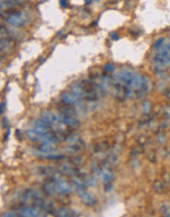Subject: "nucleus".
I'll use <instances>...</instances> for the list:
<instances>
[{
  "mask_svg": "<svg viewBox=\"0 0 170 217\" xmlns=\"http://www.w3.org/2000/svg\"><path fill=\"white\" fill-rule=\"evenodd\" d=\"M77 194L79 197L81 198V200L83 201L86 205L87 206H92L96 203V200L90 195L87 194V191L84 190V188H77Z\"/></svg>",
  "mask_w": 170,
  "mask_h": 217,
  "instance_id": "1",
  "label": "nucleus"
},
{
  "mask_svg": "<svg viewBox=\"0 0 170 217\" xmlns=\"http://www.w3.org/2000/svg\"><path fill=\"white\" fill-rule=\"evenodd\" d=\"M48 127H49V126L45 121H43L42 119H39L35 122L34 131L39 136H43L45 133L48 132Z\"/></svg>",
  "mask_w": 170,
  "mask_h": 217,
  "instance_id": "2",
  "label": "nucleus"
},
{
  "mask_svg": "<svg viewBox=\"0 0 170 217\" xmlns=\"http://www.w3.org/2000/svg\"><path fill=\"white\" fill-rule=\"evenodd\" d=\"M54 188H55L56 191H58L59 194H63V195L68 194V193H70V191H72L71 185H69L67 182L63 181V180H55Z\"/></svg>",
  "mask_w": 170,
  "mask_h": 217,
  "instance_id": "3",
  "label": "nucleus"
},
{
  "mask_svg": "<svg viewBox=\"0 0 170 217\" xmlns=\"http://www.w3.org/2000/svg\"><path fill=\"white\" fill-rule=\"evenodd\" d=\"M7 22L14 27H20L25 23V20L21 13H11L7 17Z\"/></svg>",
  "mask_w": 170,
  "mask_h": 217,
  "instance_id": "4",
  "label": "nucleus"
},
{
  "mask_svg": "<svg viewBox=\"0 0 170 217\" xmlns=\"http://www.w3.org/2000/svg\"><path fill=\"white\" fill-rule=\"evenodd\" d=\"M60 99L61 102L65 105H70V106L79 105V98L74 94H70V93H62Z\"/></svg>",
  "mask_w": 170,
  "mask_h": 217,
  "instance_id": "5",
  "label": "nucleus"
},
{
  "mask_svg": "<svg viewBox=\"0 0 170 217\" xmlns=\"http://www.w3.org/2000/svg\"><path fill=\"white\" fill-rule=\"evenodd\" d=\"M59 119L63 123H64V125H66L68 126H77L80 125V122H79V121L77 119L72 117V116H70L69 115H66V114L60 115Z\"/></svg>",
  "mask_w": 170,
  "mask_h": 217,
  "instance_id": "6",
  "label": "nucleus"
},
{
  "mask_svg": "<svg viewBox=\"0 0 170 217\" xmlns=\"http://www.w3.org/2000/svg\"><path fill=\"white\" fill-rule=\"evenodd\" d=\"M21 215L22 216H37V211L35 209L31 208L30 206H25L21 209Z\"/></svg>",
  "mask_w": 170,
  "mask_h": 217,
  "instance_id": "7",
  "label": "nucleus"
},
{
  "mask_svg": "<svg viewBox=\"0 0 170 217\" xmlns=\"http://www.w3.org/2000/svg\"><path fill=\"white\" fill-rule=\"evenodd\" d=\"M22 0H1V8L3 7H11L12 5L19 4Z\"/></svg>",
  "mask_w": 170,
  "mask_h": 217,
  "instance_id": "8",
  "label": "nucleus"
},
{
  "mask_svg": "<svg viewBox=\"0 0 170 217\" xmlns=\"http://www.w3.org/2000/svg\"><path fill=\"white\" fill-rule=\"evenodd\" d=\"M163 43H164V39L163 38H160L158 40H156L153 43V48L156 49V51H158V49H160L163 46Z\"/></svg>",
  "mask_w": 170,
  "mask_h": 217,
  "instance_id": "9",
  "label": "nucleus"
},
{
  "mask_svg": "<svg viewBox=\"0 0 170 217\" xmlns=\"http://www.w3.org/2000/svg\"><path fill=\"white\" fill-rule=\"evenodd\" d=\"M27 136L31 139V140H33V141H36L37 139H39L40 136L37 135L34 130H29V131H27Z\"/></svg>",
  "mask_w": 170,
  "mask_h": 217,
  "instance_id": "10",
  "label": "nucleus"
},
{
  "mask_svg": "<svg viewBox=\"0 0 170 217\" xmlns=\"http://www.w3.org/2000/svg\"><path fill=\"white\" fill-rule=\"evenodd\" d=\"M153 188H154L155 191H157L158 194H162L163 191H164V190H164V188H163V185L160 182H155Z\"/></svg>",
  "mask_w": 170,
  "mask_h": 217,
  "instance_id": "11",
  "label": "nucleus"
},
{
  "mask_svg": "<svg viewBox=\"0 0 170 217\" xmlns=\"http://www.w3.org/2000/svg\"><path fill=\"white\" fill-rule=\"evenodd\" d=\"M102 177H103V181L105 183H108V182H110L111 180L113 179V174L110 173V172H104Z\"/></svg>",
  "mask_w": 170,
  "mask_h": 217,
  "instance_id": "12",
  "label": "nucleus"
},
{
  "mask_svg": "<svg viewBox=\"0 0 170 217\" xmlns=\"http://www.w3.org/2000/svg\"><path fill=\"white\" fill-rule=\"evenodd\" d=\"M57 215H59V216H69L70 214H69V211L66 208H59L57 210Z\"/></svg>",
  "mask_w": 170,
  "mask_h": 217,
  "instance_id": "13",
  "label": "nucleus"
},
{
  "mask_svg": "<svg viewBox=\"0 0 170 217\" xmlns=\"http://www.w3.org/2000/svg\"><path fill=\"white\" fill-rule=\"evenodd\" d=\"M114 69H115V66L112 63H106V65L104 66V71L106 72H112V71H114Z\"/></svg>",
  "mask_w": 170,
  "mask_h": 217,
  "instance_id": "14",
  "label": "nucleus"
},
{
  "mask_svg": "<svg viewBox=\"0 0 170 217\" xmlns=\"http://www.w3.org/2000/svg\"><path fill=\"white\" fill-rule=\"evenodd\" d=\"M149 109H150L149 103V102H144V104H143V110H144V111H147V113H149Z\"/></svg>",
  "mask_w": 170,
  "mask_h": 217,
  "instance_id": "15",
  "label": "nucleus"
},
{
  "mask_svg": "<svg viewBox=\"0 0 170 217\" xmlns=\"http://www.w3.org/2000/svg\"><path fill=\"white\" fill-rule=\"evenodd\" d=\"M59 4H60V6L62 8H67L68 5H69L67 0H59Z\"/></svg>",
  "mask_w": 170,
  "mask_h": 217,
  "instance_id": "16",
  "label": "nucleus"
},
{
  "mask_svg": "<svg viewBox=\"0 0 170 217\" xmlns=\"http://www.w3.org/2000/svg\"><path fill=\"white\" fill-rule=\"evenodd\" d=\"M110 37H111L112 40H115V41H118V40H119V36H118L116 33H111V34H110Z\"/></svg>",
  "mask_w": 170,
  "mask_h": 217,
  "instance_id": "17",
  "label": "nucleus"
},
{
  "mask_svg": "<svg viewBox=\"0 0 170 217\" xmlns=\"http://www.w3.org/2000/svg\"><path fill=\"white\" fill-rule=\"evenodd\" d=\"M2 216H17V214H15L13 212H5L2 214Z\"/></svg>",
  "mask_w": 170,
  "mask_h": 217,
  "instance_id": "18",
  "label": "nucleus"
},
{
  "mask_svg": "<svg viewBox=\"0 0 170 217\" xmlns=\"http://www.w3.org/2000/svg\"><path fill=\"white\" fill-rule=\"evenodd\" d=\"M166 45V47L170 49V37H169V39H168V42H167V43H165Z\"/></svg>",
  "mask_w": 170,
  "mask_h": 217,
  "instance_id": "19",
  "label": "nucleus"
},
{
  "mask_svg": "<svg viewBox=\"0 0 170 217\" xmlns=\"http://www.w3.org/2000/svg\"><path fill=\"white\" fill-rule=\"evenodd\" d=\"M92 2V0H85V3L87 4V5H89V4H91Z\"/></svg>",
  "mask_w": 170,
  "mask_h": 217,
  "instance_id": "20",
  "label": "nucleus"
},
{
  "mask_svg": "<svg viewBox=\"0 0 170 217\" xmlns=\"http://www.w3.org/2000/svg\"><path fill=\"white\" fill-rule=\"evenodd\" d=\"M5 106V104H4V102H2L1 103V113H3V107Z\"/></svg>",
  "mask_w": 170,
  "mask_h": 217,
  "instance_id": "21",
  "label": "nucleus"
},
{
  "mask_svg": "<svg viewBox=\"0 0 170 217\" xmlns=\"http://www.w3.org/2000/svg\"><path fill=\"white\" fill-rule=\"evenodd\" d=\"M9 133H10V131H8L7 133H6V136H5V139H6V140H7V139H8V136H9Z\"/></svg>",
  "mask_w": 170,
  "mask_h": 217,
  "instance_id": "22",
  "label": "nucleus"
},
{
  "mask_svg": "<svg viewBox=\"0 0 170 217\" xmlns=\"http://www.w3.org/2000/svg\"><path fill=\"white\" fill-rule=\"evenodd\" d=\"M166 96H167V98L169 99V101H170V91H168V92H167V94H166Z\"/></svg>",
  "mask_w": 170,
  "mask_h": 217,
  "instance_id": "23",
  "label": "nucleus"
},
{
  "mask_svg": "<svg viewBox=\"0 0 170 217\" xmlns=\"http://www.w3.org/2000/svg\"><path fill=\"white\" fill-rule=\"evenodd\" d=\"M97 1H99V0H97Z\"/></svg>",
  "mask_w": 170,
  "mask_h": 217,
  "instance_id": "24",
  "label": "nucleus"
}]
</instances>
